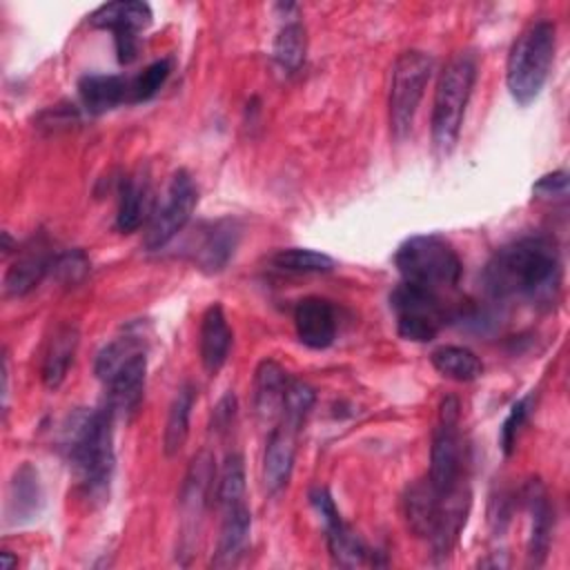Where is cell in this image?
Masks as SVG:
<instances>
[{
  "label": "cell",
  "mask_w": 570,
  "mask_h": 570,
  "mask_svg": "<svg viewBox=\"0 0 570 570\" xmlns=\"http://www.w3.org/2000/svg\"><path fill=\"white\" fill-rule=\"evenodd\" d=\"M561 258L546 236H521L499 247L485 269L483 287L494 301H525L550 307L561 292Z\"/></svg>",
  "instance_id": "6da1fadb"
},
{
  "label": "cell",
  "mask_w": 570,
  "mask_h": 570,
  "mask_svg": "<svg viewBox=\"0 0 570 570\" xmlns=\"http://www.w3.org/2000/svg\"><path fill=\"white\" fill-rule=\"evenodd\" d=\"M114 419V410L105 403L76 410L62 428L60 450L89 499H102L111 485L116 468Z\"/></svg>",
  "instance_id": "7a4b0ae2"
},
{
  "label": "cell",
  "mask_w": 570,
  "mask_h": 570,
  "mask_svg": "<svg viewBox=\"0 0 570 570\" xmlns=\"http://www.w3.org/2000/svg\"><path fill=\"white\" fill-rule=\"evenodd\" d=\"M403 510L407 528L430 543L434 557L448 559L470 512V490L443 494L423 476L407 485Z\"/></svg>",
  "instance_id": "3957f363"
},
{
  "label": "cell",
  "mask_w": 570,
  "mask_h": 570,
  "mask_svg": "<svg viewBox=\"0 0 570 570\" xmlns=\"http://www.w3.org/2000/svg\"><path fill=\"white\" fill-rule=\"evenodd\" d=\"M114 414H134L145 396L147 350L140 334L125 332L100 347L94 363Z\"/></svg>",
  "instance_id": "277c9868"
},
{
  "label": "cell",
  "mask_w": 570,
  "mask_h": 570,
  "mask_svg": "<svg viewBox=\"0 0 570 570\" xmlns=\"http://www.w3.org/2000/svg\"><path fill=\"white\" fill-rule=\"evenodd\" d=\"M557 51V29L550 20L530 22L512 42L505 62V85L521 107L532 105L550 76Z\"/></svg>",
  "instance_id": "5b68a950"
},
{
  "label": "cell",
  "mask_w": 570,
  "mask_h": 570,
  "mask_svg": "<svg viewBox=\"0 0 570 570\" xmlns=\"http://www.w3.org/2000/svg\"><path fill=\"white\" fill-rule=\"evenodd\" d=\"M474 82L476 60L472 53H456L439 73L430 116L432 145L439 156H448L459 142Z\"/></svg>",
  "instance_id": "8992f818"
},
{
  "label": "cell",
  "mask_w": 570,
  "mask_h": 570,
  "mask_svg": "<svg viewBox=\"0 0 570 570\" xmlns=\"http://www.w3.org/2000/svg\"><path fill=\"white\" fill-rule=\"evenodd\" d=\"M394 265L403 281L439 292L454 287L463 274L456 247L441 234H414L394 252Z\"/></svg>",
  "instance_id": "52a82bcc"
},
{
  "label": "cell",
  "mask_w": 570,
  "mask_h": 570,
  "mask_svg": "<svg viewBox=\"0 0 570 570\" xmlns=\"http://www.w3.org/2000/svg\"><path fill=\"white\" fill-rule=\"evenodd\" d=\"M428 481L443 494L468 488L465 443L461 434V403L456 396H445L439 405L436 428L432 432Z\"/></svg>",
  "instance_id": "ba28073f"
},
{
  "label": "cell",
  "mask_w": 570,
  "mask_h": 570,
  "mask_svg": "<svg viewBox=\"0 0 570 570\" xmlns=\"http://www.w3.org/2000/svg\"><path fill=\"white\" fill-rule=\"evenodd\" d=\"M434 60L430 53L419 49H407L399 53L392 65L387 111H390V131L396 140H405L412 134L414 118L425 94V87L432 78Z\"/></svg>",
  "instance_id": "9c48e42d"
},
{
  "label": "cell",
  "mask_w": 570,
  "mask_h": 570,
  "mask_svg": "<svg viewBox=\"0 0 570 570\" xmlns=\"http://www.w3.org/2000/svg\"><path fill=\"white\" fill-rule=\"evenodd\" d=\"M390 309L399 336L412 343L434 341L448 321L439 292L407 281H401L390 292Z\"/></svg>",
  "instance_id": "30bf717a"
},
{
  "label": "cell",
  "mask_w": 570,
  "mask_h": 570,
  "mask_svg": "<svg viewBox=\"0 0 570 570\" xmlns=\"http://www.w3.org/2000/svg\"><path fill=\"white\" fill-rule=\"evenodd\" d=\"M196 205H198V187L191 174L187 169L174 171L163 200L154 207V214L149 218L145 240H142L145 249L158 252L165 245H169L189 223Z\"/></svg>",
  "instance_id": "8fae6325"
},
{
  "label": "cell",
  "mask_w": 570,
  "mask_h": 570,
  "mask_svg": "<svg viewBox=\"0 0 570 570\" xmlns=\"http://www.w3.org/2000/svg\"><path fill=\"white\" fill-rule=\"evenodd\" d=\"M151 7L140 0H118L100 4L89 13V24L107 29L114 36L116 58L120 65H129L138 56L140 33L151 24Z\"/></svg>",
  "instance_id": "7c38bea8"
},
{
  "label": "cell",
  "mask_w": 570,
  "mask_h": 570,
  "mask_svg": "<svg viewBox=\"0 0 570 570\" xmlns=\"http://www.w3.org/2000/svg\"><path fill=\"white\" fill-rule=\"evenodd\" d=\"M309 503L314 512L318 514L323 530H325V543L330 550V557L341 568H356L363 566L370 557L367 546L363 539L343 521L332 494L327 488H312L309 490Z\"/></svg>",
  "instance_id": "4fadbf2b"
},
{
  "label": "cell",
  "mask_w": 570,
  "mask_h": 570,
  "mask_svg": "<svg viewBox=\"0 0 570 570\" xmlns=\"http://www.w3.org/2000/svg\"><path fill=\"white\" fill-rule=\"evenodd\" d=\"M53 252L42 238H33L29 245L18 249L16 261L4 272V294L13 298H22L31 294L47 276H51Z\"/></svg>",
  "instance_id": "5bb4252c"
},
{
  "label": "cell",
  "mask_w": 570,
  "mask_h": 570,
  "mask_svg": "<svg viewBox=\"0 0 570 570\" xmlns=\"http://www.w3.org/2000/svg\"><path fill=\"white\" fill-rule=\"evenodd\" d=\"M298 432H301L298 428L285 421H278L269 430L265 452H263V468H261V479L267 494H276L287 485L294 468Z\"/></svg>",
  "instance_id": "9a60e30c"
},
{
  "label": "cell",
  "mask_w": 570,
  "mask_h": 570,
  "mask_svg": "<svg viewBox=\"0 0 570 570\" xmlns=\"http://www.w3.org/2000/svg\"><path fill=\"white\" fill-rule=\"evenodd\" d=\"M296 338L309 350H325L334 343L338 332L336 309L327 298L305 296L294 307Z\"/></svg>",
  "instance_id": "2e32d148"
},
{
  "label": "cell",
  "mask_w": 570,
  "mask_h": 570,
  "mask_svg": "<svg viewBox=\"0 0 570 570\" xmlns=\"http://www.w3.org/2000/svg\"><path fill=\"white\" fill-rule=\"evenodd\" d=\"M240 240V227L234 218H218L200 229L194 247V263L205 274H218L232 261Z\"/></svg>",
  "instance_id": "e0dca14e"
},
{
  "label": "cell",
  "mask_w": 570,
  "mask_h": 570,
  "mask_svg": "<svg viewBox=\"0 0 570 570\" xmlns=\"http://www.w3.org/2000/svg\"><path fill=\"white\" fill-rule=\"evenodd\" d=\"M523 501L530 517V534H528V563L539 568L546 563L552 541V505L548 492L539 479H530L523 488Z\"/></svg>",
  "instance_id": "ac0fdd59"
},
{
  "label": "cell",
  "mask_w": 570,
  "mask_h": 570,
  "mask_svg": "<svg viewBox=\"0 0 570 570\" xmlns=\"http://www.w3.org/2000/svg\"><path fill=\"white\" fill-rule=\"evenodd\" d=\"M45 508V490L38 470L31 463H20L7 490V523L27 525L40 517Z\"/></svg>",
  "instance_id": "d6986e66"
},
{
  "label": "cell",
  "mask_w": 570,
  "mask_h": 570,
  "mask_svg": "<svg viewBox=\"0 0 570 570\" xmlns=\"http://www.w3.org/2000/svg\"><path fill=\"white\" fill-rule=\"evenodd\" d=\"M80 109L89 116L107 114L120 105H131V76L87 73L78 80Z\"/></svg>",
  "instance_id": "ffe728a7"
},
{
  "label": "cell",
  "mask_w": 570,
  "mask_h": 570,
  "mask_svg": "<svg viewBox=\"0 0 570 570\" xmlns=\"http://www.w3.org/2000/svg\"><path fill=\"white\" fill-rule=\"evenodd\" d=\"M220 512H223V519H220V530H218V541H216V550L212 557V566L229 568V566H236L249 548L252 512L245 501L229 505Z\"/></svg>",
  "instance_id": "44dd1931"
},
{
  "label": "cell",
  "mask_w": 570,
  "mask_h": 570,
  "mask_svg": "<svg viewBox=\"0 0 570 570\" xmlns=\"http://www.w3.org/2000/svg\"><path fill=\"white\" fill-rule=\"evenodd\" d=\"M287 383H289V374L274 358H263L256 365L252 403H254V414L261 423H269L274 428L281 421Z\"/></svg>",
  "instance_id": "7402d4cb"
},
{
  "label": "cell",
  "mask_w": 570,
  "mask_h": 570,
  "mask_svg": "<svg viewBox=\"0 0 570 570\" xmlns=\"http://www.w3.org/2000/svg\"><path fill=\"white\" fill-rule=\"evenodd\" d=\"M232 327L227 323L225 309L220 303H212L200 318L198 327V354L203 370L207 374H218L220 367L227 363L229 350H232Z\"/></svg>",
  "instance_id": "603a6c76"
},
{
  "label": "cell",
  "mask_w": 570,
  "mask_h": 570,
  "mask_svg": "<svg viewBox=\"0 0 570 570\" xmlns=\"http://www.w3.org/2000/svg\"><path fill=\"white\" fill-rule=\"evenodd\" d=\"M214 485H216L214 456L207 450H203L191 459L185 481L180 485V497H178L185 521H191V532H194V521L198 523L209 499H214Z\"/></svg>",
  "instance_id": "cb8c5ba5"
},
{
  "label": "cell",
  "mask_w": 570,
  "mask_h": 570,
  "mask_svg": "<svg viewBox=\"0 0 570 570\" xmlns=\"http://www.w3.org/2000/svg\"><path fill=\"white\" fill-rule=\"evenodd\" d=\"M154 214V191L147 171L129 174L120 183L118 209H116V229L122 234L136 232Z\"/></svg>",
  "instance_id": "d4e9b609"
},
{
  "label": "cell",
  "mask_w": 570,
  "mask_h": 570,
  "mask_svg": "<svg viewBox=\"0 0 570 570\" xmlns=\"http://www.w3.org/2000/svg\"><path fill=\"white\" fill-rule=\"evenodd\" d=\"M80 343V332L73 323H62L53 330L51 338L47 341L45 354H42V365H40V376L45 387L58 390L62 381L69 374V367L76 358V350Z\"/></svg>",
  "instance_id": "484cf974"
},
{
  "label": "cell",
  "mask_w": 570,
  "mask_h": 570,
  "mask_svg": "<svg viewBox=\"0 0 570 570\" xmlns=\"http://www.w3.org/2000/svg\"><path fill=\"white\" fill-rule=\"evenodd\" d=\"M196 392H198L196 385L185 381L183 385H178V390L169 403L165 430H163L165 456H176L189 436V419H191V410L196 403Z\"/></svg>",
  "instance_id": "4316f807"
},
{
  "label": "cell",
  "mask_w": 570,
  "mask_h": 570,
  "mask_svg": "<svg viewBox=\"0 0 570 570\" xmlns=\"http://www.w3.org/2000/svg\"><path fill=\"white\" fill-rule=\"evenodd\" d=\"M432 367L456 383H470L476 381L483 374L481 358L463 345H441L430 354Z\"/></svg>",
  "instance_id": "83f0119b"
},
{
  "label": "cell",
  "mask_w": 570,
  "mask_h": 570,
  "mask_svg": "<svg viewBox=\"0 0 570 570\" xmlns=\"http://www.w3.org/2000/svg\"><path fill=\"white\" fill-rule=\"evenodd\" d=\"M247 492V476H245V461L238 452L225 454L220 468L216 470V485H214V501L220 510L243 503Z\"/></svg>",
  "instance_id": "f1b7e54d"
},
{
  "label": "cell",
  "mask_w": 570,
  "mask_h": 570,
  "mask_svg": "<svg viewBox=\"0 0 570 570\" xmlns=\"http://www.w3.org/2000/svg\"><path fill=\"white\" fill-rule=\"evenodd\" d=\"M305 53H307L305 27L296 20L285 22L274 38V47H272L274 62L285 73H296L305 62Z\"/></svg>",
  "instance_id": "f546056e"
},
{
  "label": "cell",
  "mask_w": 570,
  "mask_h": 570,
  "mask_svg": "<svg viewBox=\"0 0 570 570\" xmlns=\"http://www.w3.org/2000/svg\"><path fill=\"white\" fill-rule=\"evenodd\" d=\"M272 265L287 274H325L336 267L332 256H327L323 252L307 249V247L278 249L272 256Z\"/></svg>",
  "instance_id": "4dcf8cb0"
},
{
  "label": "cell",
  "mask_w": 570,
  "mask_h": 570,
  "mask_svg": "<svg viewBox=\"0 0 570 570\" xmlns=\"http://www.w3.org/2000/svg\"><path fill=\"white\" fill-rule=\"evenodd\" d=\"M316 403V392L309 383H305L303 379H294L289 376L287 390H285V403H283V414L281 421L294 425V428H303L307 414L312 412Z\"/></svg>",
  "instance_id": "1f68e13d"
},
{
  "label": "cell",
  "mask_w": 570,
  "mask_h": 570,
  "mask_svg": "<svg viewBox=\"0 0 570 570\" xmlns=\"http://www.w3.org/2000/svg\"><path fill=\"white\" fill-rule=\"evenodd\" d=\"M169 73H171V62L163 58V60H154L140 73L131 76V105L151 100L160 91V87L167 82Z\"/></svg>",
  "instance_id": "d6a6232c"
},
{
  "label": "cell",
  "mask_w": 570,
  "mask_h": 570,
  "mask_svg": "<svg viewBox=\"0 0 570 570\" xmlns=\"http://www.w3.org/2000/svg\"><path fill=\"white\" fill-rule=\"evenodd\" d=\"M91 272V263L89 256L82 249H65L58 252L53 258V267H51V276L67 287L80 285Z\"/></svg>",
  "instance_id": "836d02e7"
},
{
  "label": "cell",
  "mask_w": 570,
  "mask_h": 570,
  "mask_svg": "<svg viewBox=\"0 0 570 570\" xmlns=\"http://www.w3.org/2000/svg\"><path fill=\"white\" fill-rule=\"evenodd\" d=\"M530 407H532V394L519 399L510 407L508 416L503 419V425H501V432H499V445H501L503 454H512V450L517 445V439H519V432H521V428H523V423L530 414Z\"/></svg>",
  "instance_id": "e575fe53"
},
{
  "label": "cell",
  "mask_w": 570,
  "mask_h": 570,
  "mask_svg": "<svg viewBox=\"0 0 570 570\" xmlns=\"http://www.w3.org/2000/svg\"><path fill=\"white\" fill-rule=\"evenodd\" d=\"M532 196L541 198V200H566V196H568V171L557 169V171L543 174L532 185Z\"/></svg>",
  "instance_id": "d590c367"
},
{
  "label": "cell",
  "mask_w": 570,
  "mask_h": 570,
  "mask_svg": "<svg viewBox=\"0 0 570 570\" xmlns=\"http://www.w3.org/2000/svg\"><path fill=\"white\" fill-rule=\"evenodd\" d=\"M236 414V401H234V394H225L220 399V403L216 405L214 410V428L220 432L225 428L232 425V419Z\"/></svg>",
  "instance_id": "8d00e7d4"
},
{
  "label": "cell",
  "mask_w": 570,
  "mask_h": 570,
  "mask_svg": "<svg viewBox=\"0 0 570 570\" xmlns=\"http://www.w3.org/2000/svg\"><path fill=\"white\" fill-rule=\"evenodd\" d=\"M0 557H2V570H13L18 566V559L9 550H2Z\"/></svg>",
  "instance_id": "74e56055"
}]
</instances>
